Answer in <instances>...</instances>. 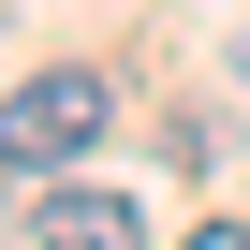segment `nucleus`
I'll list each match as a JSON object with an SVG mask.
<instances>
[{
    "mask_svg": "<svg viewBox=\"0 0 250 250\" xmlns=\"http://www.w3.org/2000/svg\"><path fill=\"white\" fill-rule=\"evenodd\" d=\"M103 133H118V88L59 59V74H30L15 103H0V177H59V162H88Z\"/></svg>",
    "mask_w": 250,
    "mask_h": 250,
    "instance_id": "nucleus-1",
    "label": "nucleus"
},
{
    "mask_svg": "<svg viewBox=\"0 0 250 250\" xmlns=\"http://www.w3.org/2000/svg\"><path fill=\"white\" fill-rule=\"evenodd\" d=\"M30 235H44V250H147V206H133V191H74V177H44V191H30Z\"/></svg>",
    "mask_w": 250,
    "mask_h": 250,
    "instance_id": "nucleus-2",
    "label": "nucleus"
},
{
    "mask_svg": "<svg viewBox=\"0 0 250 250\" xmlns=\"http://www.w3.org/2000/svg\"><path fill=\"white\" fill-rule=\"evenodd\" d=\"M177 250H250V221H206V235H177Z\"/></svg>",
    "mask_w": 250,
    "mask_h": 250,
    "instance_id": "nucleus-3",
    "label": "nucleus"
},
{
    "mask_svg": "<svg viewBox=\"0 0 250 250\" xmlns=\"http://www.w3.org/2000/svg\"><path fill=\"white\" fill-rule=\"evenodd\" d=\"M235 74H250V30H235Z\"/></svg>",
    "mask_w": 250,
    "mask_h": 250,
    "instance_id": "nucleus-4",
    "label": "nucleus"
}]
</instances>
